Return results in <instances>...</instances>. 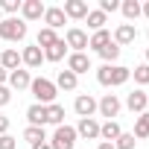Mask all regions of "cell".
Segmentation results:
<instances>
[{
	"instance_id": "6da1fadb",
	"label": "cell",
	"mask_w": 149,
	"mask_h": 149,
	"mask_svg": "<svg viewBox=\"0 0 149 149\" xmlns=\"http://www.w3.org/2000/svg\"><path fill=\"white\" fill-rule=\"evenodd\" d=\"M132 79V67H123V64H102L97 70V82L102 88H120Z\"/></svg>"
},
{
	"instance_id": "7a4b0ae2",
	"label": "cell",
	"mask_w": 149,
	"mask_h": 149,
	"mask_svg": "<svg viewBox=\"0 0 149 149\" xmlns=\"http://www.w3.org/2000/svg\"><path fill=\"white\" fill-rule=\"evenodd\" d=\"M29 91H32V97H35V102H38V105H53V102H56V97H58L56 82H50V79H44V76L32 79Z\"/></svg>"
},
{
	"instance_id": "3957f363",
	"label": "cell",
	"mask_w": 149,
	"mask_h": 149,
	"mask_svg": "<svg viewBox=\"0 0 149 149\" xmlns=\"http://www.w3.org/2000/svg\"><path fill=\"white\" fill-rule=\"evenodd\" d=\"M24 38H26V21H21V18L0 21V41H24Z\"/></svg>"
},
{
	"instance_id": "277c9868",
	"label": "cell",
	"mask_w": 149,
	"mask_h": 149,
	"mask_svg": "<svg viewBox=\"0 0 149 149\" xmlns=\"http://www.w3.org/2000/svg\"><path fill=\"white\" fill-rule=\"evenodd\" d=\"M73 146H76V129L67 123L56 126V132L50 137V149H73Z\"/></svg>"
},
{
	"instance_id": "5b68a950",
	"label": "cell",
	"mask_w": 149,
	"mask_h": 149,
	"mask_svg": "<svg viewBox=\"0 0 149 149\" xmlns=\"http://www.w3.org/2000/svg\"><path fill=\"white\" fill-rule=\"evenodd\" d=\"M64 44H67L73 53H85V50H88V32L79 29V26H70V29L64 32Z\"/></svg>"
},
{
	"instance_id": "8992f818",
	"label": "cell",
	"mask_w": 149,
	"mask_h": 149,
	"mask_svg": "<svg viewBox=\"0 0 149 149\" xmlns=\"http://www.w3.org/2000/svg\"><path fill=\"white\" fill-rule=\"evenodd\" d=\"M120 108H123V102H120V97H117V94H105V97L97 102V111H100L105 120H114V117L120 114Z\"/></svg>"
},
{
	"instance_id": "52a82bcc",
	"label": "cell",
	"mask_w": 149,
	"mask_h": 149,
	"mask_svg": "<svg viewBox=\"0 0 149 149\" xmlns=\"http://www.w3.org/2000/svg\"><path fill=\"white\" fill-rule=\"evenodd\" d=\"M134 38H137V26L134 24H120L114 32H111V41L123 50L126 44H134Z\"/></svg>"
},
{
	"instance_id": "ba28073f",
	"label": "cell",
	"mask_w": 149,
	"mask_h": 149,
	"mask_svg": "<svg viewBox=\"0 0 149 149\" xmlns=\"http://www.w3.org/2000/svg\"><path fill=\"white\" fill-rule=\"evenodd\" d=\"M126 108H129L132 114H143V111L149 108V94L140 91V88H134L132 94H126Z\"/></svg>"
},
{
	"instance_id": "9c48e42d",
	"label": "cell",
	"mask_w": 149,
	"mask_h": 149,
	"mask_svg": "<svg viewBox=\"0 0 149 149\" xmlns=\"http://www.w3.org/2000/svg\"><path fill=\"white\" fill-rule=\"evenodd\" d=\"M67 70L73 73V76L88 73V70H91V56H88V53H70V56H67Z\"/></svg>"
},
{
	"instance_id": "30bf717a",
	"label": "cell",
	"mask_w": 149,
	"mask_h": 149,
	"mask_svg": "<svg viewBox=\"0 0 149 149\" xmlns=\"http://www.w3.org/2000/svg\"><path fill=\"white\" fill-rule=\"evenodd\" d=\"M73 111L79 114V120L94 117V114H97V100H94L91 94H79V97H76V102H73Z\"/></svg>"
},
{
	"instance_id": "8fae6325",
	"label": "cell",
	"mask_w": 149,
	"mask_h": 149,
	"mask_svg": "<svg viewBox=\"0 0 149 149\" xmlns=\"http://www.w3.org/2000/svg\"><path fill=\"white\" fill-rule=\"evenodd\" d=\"M41 61H44V50H41L38 44H29V47H24V50H21V64H26L29 70L41 67Z\"/></svg>"
},
{
	"instance_id": "7c38bea8",
	"label": "cell",
	"mask_w": 149,
	"mask_h": 149,
	"mask_svg": "<svg viewBox=\"0 0 149 149\" xmlns=\"http://www.w3.org/2000/svg\"><path fill=\"white\" fill-rule=\"evenodd\" d=\"M61 12H64V18H73V21H82V18H88V3L85 0H64V6H61Z\"/></svg>"
},
{
	"instance_id": "4fadbf2b",
	"label": "cell",
	"mask_w": 149,
	"mask_h": 149,
	"mask_svg": "<svg viewBox=\"0 0 149 149\" xmlns=\"http://www.w3.org/2000/svg\"><path fill=\"white\" fill-rule=\"evenodd\" d=\"M44 3L41 0H24L21 3V21H38V18H44Z\"/></svg>"
},
{
	"instance_id": "5bb4252c",
	"label": "cell",
	"mask_w": 149,
	"mask_h": 149,
	"mask_svg": "<svg viewBox=\"0 0 149 149\" xmlns=\"http://www.w3.org/2000/svg\"><path fill=\"white\" fill-rule=\"evenodd\" d=\"M29 85H32V76H29V70L18 67V70H12V73H9V91H26Z\"/></svg>"
},
{
	"instance_id": "9a60e30c",
	"label": "cell",
	"mask_w": 149,
	"mask_h": 149,
	"mask_svg": "<svg viewBox=\"0 0 149 149\" xmlns=\"http://www.w3.org/2000/svg\"><path fill=\"white\" fill-rule=\"evenodd\" d=\"M76 137L97 140V137H100V123H97L94 117H85V120H79V126H76Z\"/></svg>"
},
{
	"instance_id": "2e32d148",
	"label": "cell",
	"mask_w": 149,
	"mask_h": 149,
	"mask_svg": "<svg viewBox=\"0 0 149 149\" xmlns=\"http://www.w3.org/2000/svg\"><path fill=\"white\" fill-rule=\"evenodd\" d=\"M64 12H61V6H47L44 9V24H47V29H61L64 26Z\"/></svg>"
},
{
	"instance_id": "e0dca14e",
	"label": "cell",
	"mask_w": 149,
	"mask_h": 149,
	"mask_svg": "<svg viewBox=\"0 0 149 149\" xmlns=\"http://www.w3.org/2000/svg\"><path fill=\"white\" fill-rule=\"evenodd\" d=\"M0 67H3L6 73L18 70V67H21V53H18L15 47H6L3 53H0Z\"/></svg>"
},
{
	"instance_id": "ac0fdd59",
	"label": "cell",
	"mask_w": 149,
	"mask_h": 149,
	"mask_svg": "<svg viewBox=\"0 0 149 149\" xmlns=\"http://www.w3.org/2000/svg\"><path fill=\"white\" fill-rule=\"evenodd\" d=\"M26 120H29V126H47V105L32 102L26 108Z\"/></svg>"
},
{
	"instance_id": "d6986e66",
	"label": "cell",
	"mask_w": 149,
	"mask_h": 149,
	"mask_svg": "<svg viewBox=\"0 0 149 149\" xmlns=\"http://www.w3.org/2000/svg\"><path fill=\"white\" fill-rule=\"evenodd\" d=\"M120 134H123V129H120V123H117V120H105V123L100 126V137H102L105 143H114Z\"/></svg>"
},
{
	"instance_id": "ffe728a7",
	"label": "cell",
	"mask_w": 149,
	"mask_h": 149,
	"mask_svg": "<svg viewBox=\"0 0 149 149\" xmlns=\"http://www.w3.org/2000/svg\"><path fill=\"white\" fill-rule=\"evenodd\" d=\"M120 12H123L126 24H132V21H137V18L143 15V9H140L137 0H123V3H120Z\"/></svg>"
},
{
	"instance_id": "44dd1931",
	"label": "cell",
	"mask_w": 149,
	"mask_h": 149,
	"mask_svg": "<svg viewBox=\"0 0 149 149\" xmlns=\"http://www.w3.org/2000/svg\"><path fill=\"white\" fill-rule=\"evenodd\" d=\"M76 85H79V76H73L70 70H58L56 88H61V91H76Z\"/></svg>"
},
{
	"instance_id": "7402d4cb",
	"label": "cell",
	"mask_w": 149,
	"mask_h": 149,
	"mask_svg": "<svg viewBox=\"0 0 149 149\" xmlns=\"http://www.w3.org/2000/svg\"><path fill=\"white\" fill-rule=\"evenodd\" d=\"M24 140H26L29 146H38V143H44V140H47V132H44V126H26V129H24Z\"/></svg>"
},
{
	"instance_id": "603a6c76",
	"label": "cell",
	"mask_w": 149,
	"mask_h": 149,
	"mask_svg": "<svg viewBox=\"0 0 149 149\" xmlns=\"http://www.w3.org/2000/svg\"><path fill=\"white\" fill-rule=\"evenodd\" d=\"M64 56H67V44H64L61 38H58L53 47H47V50H44V61H61Z\"/></svg>"
},
{
	"instance_id": "cb8c5ba5",
	"label": "cell",
	"mask_w": 149,
	"mask_h": 149,
	"mask_svg": "<svg viewBox=\"0 0 149 149\" xmlns=\"http://www.w3.org/2000/svg\"><path fill=\"white\" fill-rule=\"evenodd\" d=\"M134 140H143V137H149V111H143V114H137L134 117Z\"/></svg>"
},
{
	"instance_id": "d4e9b609",
	"label": "cell",
	"mask_w": 149,
	"mask_h": 149,
	"mask_svg": "<svg viewBox=\"0 0 149 149\" xmlns=\"http://www.w3.org/2000/svg\"><path fill=\"white\" fill-rule=\"evenodd\" d=\"M105 44H111V32H108V29H100V32H94V35L88 38V47L97 50V53H100Z\"/></svg>"
},
{
	"instance_id": "484cf974",
	"label": "cell",
	"mask_w": 149,
	"mask_h": 149,
	"mask_svg": "<svg viewBox=\"0 0 149 149\" xmlns=\"http://www.w3.org/2000/svg\"><path fill=\"white\" fill-rule=\"evenodd\" d=\"M56 41H58V35H56V29H47V26H44V29H38V38H35V44H38L41 50H47V47H53Z\"/></svg>"
},
{
	"instance_id": "4316f807",
	"label": "cell",
	"mask_w": 149,
	"mask_h": 149,
	"mask_svg": "<svg viewBox=\"0 0 149 149\" xmlns=\"http://www.w3.org/2000/svg\"><path fill=\"white\" fill-rule=\"evenodd\" d=\"M47 123H53V126H61V123H64V105H58V102L47 105Z\"/></svg>"
},
{
	"instance_id": "83f0119b",
	"label": "cell",
	"mask_w": 149,
	"mask_h": 149,
	"mask_svg": "<svg viewBox=\"0 0 149 149\" xmlns=\"http://www.w3.org/2000/svg\"><path fill=\"white\" fill-rule=\"evenodd\" d=\"M85 21H88V26H91L94 32H100V29H105V21H108V18H105L100 9H94V12H88V18H85Z\"/></svg>"
},
{
	"instance_id": "f1b7e54d",
	"label": "cell",
	"mask_w": 149,
	"mask_h": 149,
	"mask_svg": "<svg viewBox=\"0 0 149 149\" xmlns=\"http://www.w3.org/2000/svg\"><path fill=\"white\" fill-rule=\"evenodd\" d=\"M100 56H102V61H105V64H117V58H120V47L111 41V44H105V47L100 50Z\"/></svg>"
},
{
	"instance_id": "f546056e",
	"label": "cell",
	"mask_w": 149,
	"mask_h": 149,
	"mask_svg": "<svg viewBox=\"0 0 149 149\" xmlns=\"http://www.w3.org/2000/svg\"><path fill=\"white\" fill-rule=\"evenodd\" d=\"M134 146H137V140H134L132 132H123V134L114 140V149H134Z\"/></svg>"
},
{
	"instance_id": "4dcf8cb0",
	"label": "cell",
	"mask_w": 149,
	"mask_h": 149,
	"mask_svg": "<svg viewBox=\"0 0 149 149\" xmlns=\"http://www.w3.org/2000/svg\"><path fill=\"white\" fill-rule=\"evenodd\" d=\"M132 76H134L137 85H149V64H137V67L132 70Z\"/></svg>"
},
{
	"instance_id": "1f68e13d",
	"label": "cell",
	"mask_w": 149,
	"mask_h": 149,
	"mask_svg": "<svg viewBox=\"0 0 149 149\" xmlns=\"http://www.w3.org/2000/svg\"><path fill=\"white\" fill-rule=\"evenodd\" d=\"M21 3H24V0H3V3H0V12H3V15H18Z\"/></svg>"
},
{
	"instance_id": "d6a6232c",
	"label": "cell",
	"mask_w": 149,
	"mask_h": 149,
	"mask_svg": "<svg viewBox=\"0 0 149 149\" xmlns=\"http://www.w3.org/2000/svg\"><path fill=\"white\" fill-rule=\"evenodd\" d=\"M120 9V0H100V12L108 15V12H117Z\"/></svg>"
},
{
	"instance_id": "836d02e7",
	"label": "cell",
	"mask_w": 149,
	"mask_h": 149,
	"mask_svg": "<svg viewBox=\"0 0 149 149\" xmlns=\"http://www.w3.org/2000/svg\"><path fill=\"white\" fill-rule=\"evenodd\" d=\"M0 149H18V137H12V134H0Z\"/></svg>"
},
{
	"instance_id": "e575fe53",
	"label": "cell",
	"mask_w": 149,
	"mask_h": 149,
	"mask_svg": "<svg viewBox=\"0 0 149 149\" xmlns=\"http://www.w3.org/2000/svg\"><path fill=\"white\" fill-rule=\"evenodd\" d=\"M9 102H12V91H9V85H0V108L9 105Z\"/></svg>"
},
{
	"instance_id": "d590c367",
	"label": "cell",
	"mask_w": 149,
	"mask_h": 149,
	"mask_svg": "<svg viewBox=\"0 0 149 149\" xmlns=\"http://www.w3.org/2000/svg\"><path fill=\"white\" fill-rule=\"evenodd\" d=\"M0 134H9V117L0 114Z\"/></svg>"
},
{
	"instance_id": "8d00e7d4",
	"label": "cell",
	"mask_w": 149,
	"mask_h": 149,
	"mask_svg": "<svg viewBox=\"0 0 149 149\" xmlns=\"http://www.w3.org/2000/svg\"><path fill=\"white\" fill-rule=\"evenodd\" d=\"M6 82H9V73H6L3 67H0V85H6Z\"/></svg>"
},
{
	"instance_id": "74e56055",
	"label": "cell",
	"mask_w": 149,
	"mask_h": 149,
	"mask_svg": "<svg viewBox=\"0 0 149 149\" xmlns=\"http://www.w3.org/2000/svg\"><path fill=\"white\" fill-rule=\"evenodd\" d=\"M97 149H114V143H105V140H100V146Z\"/></svg>"
},
{
	"instance_id": "f35d334b",
	"label": "cell",
	"mask_w": 149,
	"mask_h": 149,
	"mask_svg": "<svg viewBox=\"0 0 149 149\" xmlns=\"http://www.w3.org/2000/svg\"><path fill=\"white\" fill-rule=\"evenodd\" d=\"M32 149H50V140H44V143H38V146H32Z\"/></svg>"
},
{
	"instance_id": "ab89813d",
	"label": "cell",
	"mask_w": 149,
	"mask_h": 149,
	"mask_svg": "<svg viewBox=\"0 0 149 149\" xmlns=\"http://www.w3.org/2000/svg\"><path fill=\"white\" fill-rule=\"evenodd\" d=\"M140 9H143V15H146V18H149V0H146V3H143V6H140Z\"/></svg>"
},
{
	"instance_id": "60d3db41",
	"label": "cell",
	"mask_w": 149,
	"mask_h": 149,
	"mask_svg": "<svg viewBox=\"0 0 149 149\" xmlns=\"http://www.w3.org/2000/svg\"><path fill=\"white\" fill-rule=\"evenodd\" d=\"M146 64H149V47H146Z\"/></svg>"
},
{
	"instance_id": "b9f144b4",
	"label": "cell",
	"mask_w": 149,
	"mask_h": 149,
	"mask_svg": "<svg viewBox=\"0 0 149 149\" xmlns=\"http://www.w3.org/2000/svg\"><path fill=\"white\" fill-rule=\"evenodd\" d=\"M0 21H3V12H0Z\"/></svg>"
},
{
	"instance_id": "7bdbcfd3",
	"label": "cell",
	"mask_w": 149,
	"mask_h": 149,
	"mask_svg": "<svg viewBox=\"0 0 149 149\" xmlns=\"http://www.w3.org/2000/svg\"><path fill=\"white\" fill-rule=\"evenodd\" d=\"M146 111H149V108H146Z\"/></svg>"
}]
</instances>
